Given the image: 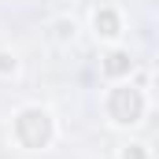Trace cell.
<instances>
[{
	"mask_svg": "<svg viewBox=\"0 0 159 159\" xmlns=\"http://www.w3.org/2000/svg\"><path fill=\"white\" fill-rule=\"evenodd\" d=\"M0 70H15V56H7V52H0Z\"/></svg>",
	"mask_w": 159,
	"mask_h": 159,
	"instance_id": "obj_4",
	"label": "cell"
},
{
	"mask_svg": "<svg viewBox=\"0 0 159 159\" xmlns=\"http://www.w3.org/2000/svg\"><path fill=\"white\" fill-rule=\"evenodd\" d=\"M122 159H144V152H141V144H126V152H122Z\"/></svg>",
	"mask_w": 159,
	"mask_h": 159,
	"instance_id": "obj_3",
	"label": "cell"
},
{
	"mask_svg": "<svg viewBox=\"0 0 159 159\" xmlns=\"http://www.w3.org/2000/svg\"><path fill=\"white\" fill-rule=\"evenodd\" d=\"M104 70H107V74H126V70H129V56H126V52H111L107 63H104Z\"/></svg>",
	"mask_w": 159,
	"mask_h": 159,
	"instance_id": "obj_2",
	"label": "cell"
},
{
	"mask_svg": "<svg viewBox=\"0 0 159 159\" xmlns=\"http://www.w3.org/2000/svg\"><path fill=\"white\" fill-rule=\"evenodd\" d=\"M96 30H100L104 37H115V34H119V19H115L111 11H96Z\"/></svg>",
	"mask_w": 159,
	"mask_h": 159,
	"instance_id": "obj_1",
	"label": "cell"
}]
</instances>
